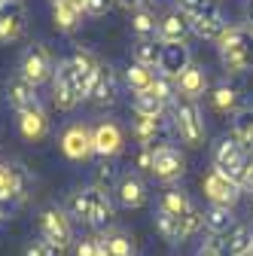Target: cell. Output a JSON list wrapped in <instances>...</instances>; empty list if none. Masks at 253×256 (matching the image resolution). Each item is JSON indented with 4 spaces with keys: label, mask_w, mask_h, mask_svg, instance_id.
Returning a JSON list of instances; mask_svg holds the SVG:
<instances>
[{
    "label": "cell",
    "mask_w": 253,
    "mask_h": 256,
    "mask_svg": "<svg viewBox=\"0 0 253 256\" xmlns=\"http://www.w3.org/2000/svg\"><path fill=\"white\" fill-rule=\"evenodd\" d=\"M68 216L86 222V226L101 229L113 216V202L101 186H82L68 196Z\"/></svg>",
    "instance_id": "cell-1"
},
{
    "label": "cell",
    "mask_w": 253,
    "mask_h": 256,
    "mask_svg": "<svg viewBox=\"0 0 253 256\" xmlns=\"http://www.w3.org/2000/svg\"><path fill=\"white\" fill-rule=\"evenodd\" d=\"M220 61L229 74H247L253 70V28L229 24L223 30V37L216 40Z\"/></svg>",
    "instance_id": "cell-2"
},
{
    "label": "cell",
    "mask_w": 253,
    "mask_h": 256,
    "mask_svg": "<svg viewBox=\"0 0 253 256\" xmlns=\"http://www.w3.org/2000/svg\"><path fill=\"white\" fill-rule=\"evenodd\" d=\"M171 113H174V132H177V138H180L189 150L204 146L208 128H204V119H202V110L196 107V101L177 98L174 107H171Z\"/></svg>",
    "instance_id": "cell-3"
},
{
    "label": "cell",
    "mask_w": 253,
    "mask_h": 256,
    "mask_svg": "<svg viewBox=\"0 0 253 256\" xmlns=\"http://www.w3.org/2000/svg\"><path fill=\"white\" fill-rule=\"evenodd\" d=\"M40 238L68 250L74 244V222L68 216V210H58V208H46L40 214Z\"/></svg>",
    "instance_id": "cell-4"
},
{
    "label": "cell",
    "mask_w": 253,
    "mask_h": 256,
    "mask_svg": "<svg viewBox=\"0 0 253 256\" xmlns=\"http://www.w3.org/2000/svg\"><path fill=\"white\" fill-rule=\"evenodd\" d=\"M18 70L28 82H34V86H43L55 76V58L46 46L34 43L24 55H22V64H18Z\"/></svg>",
    "instance_id": "cell-5"
},
{
    "label": "cell",
    "mask_w": 253,
    "mask_h": 256,
    "mask_svg": "<svg viewBox=\"0 0 253 256\" xmlns=\"http://www.w3.org/2000/svg\"><path fill=\"white\" fill-rule=\"evenodd\" d=\"M244 168H247V152L241 150V144L235 138H223L214 150V171L226 174L229 180H241Z\"/></svg>",
    "instance_id": "cell-6"
},
{
    "label": "cell",
    "mask_w": 253,
    "mask_h": 256,
    "mask_svg": "<svg viewBox=\"0 0 253 256\" xmlns=\"http://www.w3.org/2000/svg\"><path fill=\"white\" fill-rule=\"evenodd\" d=\"M186 174V156L177 146H152V177H159L162 183H174Z\"/></svg>",
    "instance_id": "cell-7"
},
{
    "label": "cell",
    "mask_w": 253,
    "mask_h": 256,
    "mask_svg": "<svg viewBox=\"0 0 253 256\" xmlns=\"http://www.w3.org/2000/svg\"><path fill=\"white\" fill-rule=\"evenodd\" d=\"M202 186H204V196L210 198V204L232 208V204L241 198V183H238V180H229L226 174H220V171H214V168L202 177Z\"/></svg>",
    "instance_id": "cell-8"
},
{
    "label": "cell",
    "mask_w": 253,
    "mask_h": 256,
    "mask_svg": "<svg viewBox=\"0 0 253 256\" xmlns=\"http://www.w3.org/2000/svg\"><path fill=\"white\" fill-rule=\"evenodd\" d=\"M52 98H55V107L61 113H68L74 110L80 101H82V94L70 76V68H68V61H58V68H55V76H52Z\"/></svg>",
    "instance_id": "cell-9"
},
{
    "label": "cell",
    "mask_w": 253,
    "mask_h": 256,
    "mask_svg": "<svg viewBox=\"0 0 253 256\" xmlns=\"http://www.w3.org/2000/svg\"><path fill=\"white\" fill-rule=\"evenodd\" d=\"M24 22H28V10L22 0H6L0 6V43H16L24 34Z\"/></svg>",
    "instance_id": "cell-10"
},
{
    "label": "cell",
    "mask_w": 253,
    "mask_h": 256,
    "mask_svg": "<svg viewBox=\"0 0 253 256\" xmlns=\"http://www.w3.org/2000/svg\"><path fill=\"white\" fill-rule=\"evenodd\" d=\"M122 144H125V138H122V128L116 122H101V125L92 128V146H94V152H98L101 158L119 156Z\"/></svg>",
    "instance_id": "cell-11"
},
{
    "label": "cell",
    "mask_w": 253,
    "mask_h": 256,
    "mask_svg": "<svg viewBox=\"0 0 253 256\" xmlns=\"http://www.w3.org/2000/svg\"><path fill=\"white\" fill-rule=\"evenodd\" d=\"M61 150H64V156L74 158V162L88 158L94 152V146H92V128H86V125L64 128V134H61Z\"/></svg>",
    "instance_id": "cell-12"
},
{
    "label": "cell",
    "mask_w": 253,
    "mask_h": 256,
    "mask_svg": "<svg viewBox=\"0 0 253 256\" xmlns=\"http://www.w3.org/2000/svg\"><path fill=\"white\" fill-rule=\"evenodd\" d=\"M68 61V68H70V76H74V82H76V88H80V94L86 98L88 94V86H92V80H94V74H98V58H94L92 52H82V49H76L70 58H64Z\"/></svg>",
    "instance_id": "cell-13"
},
{
    "label": "cell",
    "mask_w": 253,
    "mask_h": 256,
    "mask_svg": "<svg viewBox=\"0 0 253 256\" xmlns=\"http://www.w3.org/2000/svg\"><path fill=\"white\" fill-rule=\"evenodd\" d=\"M116 74H113V68L110 64H98V74H94V80H92V86H88V94L86 98H92L98 107H110V104H116Z\"/></svg>",
    "instance_id": "cell-14"
},
{
    "label": "cell",
    "mask_w": 253,
    "mask_h": 256,
    "mask_svg": "<svg viewBox=\"0 0 253 256\" xmlns=\"http://www.w3.org/2000/svg\"><path fill=\"white\" fill-rule=\"evenodd\" d=\"M226 28H229V24H226L223 12L216 10V4H214L210 10H204L198 18H189V30H192L196 37H202V40H220Z\"/></svg>",
    "instance_id": "cell-15"
},
{
    "label": "cell",
    "mask_w": 253,
    "mask_h": 256,
    "mask_svg": "<svg viewBox=\"0 0 253 256\" xmlns=\"http://www.w3.org/2000/svg\"><path fill=\"white\" fill-rule=\"evenodd\" d=\"M18 132H22L24 140H43L49 134V116H46V110L40 104L22 110L18 113Z\"/></svg>",
    "instance_id": "cell-16"
},
{
    "label": "cell",
    "mask_w": 253,
    "mask_h": 256,
    "mask_svg": "<svg viewBox=\"0 0 253 256\" xmlns=\"http://www.w3.org/2000/svg\"><path fill=\"white\" fill-rule=\"evenodd\" d=\"M6 101H10V107H12L16 113H22V110H28V107L40 104V98H37V86L28 82L22 74L12 76V80H6Z\"/></svg>",
    "instance_id": "cell-17"
},
{
    "label": "cell",
    "mask_w": 253,
    "mask_h": 256,
    "mask_svg": "<svg viewBox=\"0 0 253 256\" xmlns=\"http://www.w3.org/2000/svg\"><path fill=\"white\" fill-rule=\"evenodd\" d=\"M189 64H192V55H189V46L186 43H171L162 49V64H159V74L168 76V80H177Z\"/></svg>",
    "instance_id": "cell-18"
},
{
    "label": "cell",
    "mask_w": 253,
    "mask_h": 256,
    "mask_svg": "<svg viewBox=\"0 0 253 256\" xmlns=\"http://www.w3.org/2000/svg\"><path fill=\"white\" fill-rule=\"evenodd\" d=\"M116 198H119L122 208L138 210V208L146 204L150 196H146V186H144V180H140L138 174H125V177L119 180V186H116Z\"/></svg>",
    "instance_id": "cell-19"
},
{
    "label": "cell",
    "mask_w": 253,
    "mask_h": 256,
    "mask_svg": "<svg viewBox=\"0 0 253 256\" xmlns=\"http://www.w3.org/2000/svg\"><path fill=\"white\" fill-rule=\"evenodd\" d=\"M189 37V18L177 10V12H168L165 18H159V34H156V40H159L162 46H171V43H186Z\"/></svg>",
    "instance_id": "cell-20"
},
{
    "label": "cell",
    "mask_w": 253,
    "mask_h": 256,
    "mask_svg": "<svg viewBox=\"0 0 253 256\" xmlns=\"http://www.w3.org/2000/svg\"><path fill=\"white\" fill-rule=\"evenodd\" d=\"M174 82H177V94H183V98H189V101H196L198 94H204V88H208V74H204L202 64L192 61Z\"/></svg>",
    "instance_id": "cell-21"
},
{
    "label": "cell",
    "mask_w": 253,
    "mask_h": 256,
    "mask_svg": "<svg viewBox=\"0 0 253 256\" xmlns=\"http://www.w3.org/2000/svg\"><path fill=\"white\" fill-rule=\"evenodd\" d=\"M24 198V174L16 165H0V202Z\"/></svg>",
    "instance_id": "cell-22"
},
{
    "label": "cell",
    "mask_w": 253,
    "mask_h": 256,
    "mask_svg": "<svg viewBox=\"0 0 253 256\" xmlns=\"http://www.w3.org/2000/svg\"><path fill=\"white\" fill-rule=\"evenodd\" d=\"M223 244V256H247L253 247V229L250 226H232L226 238H220Z\"/></svg>",
    "instance_id": "cell-23"
},
{
    "label": "cell",
    "mask_w": 253,
    "mask_h": 256,
    "mask_svg": "<svg viewBox=\"0 0 253 256\" xmlns=\"http://www.w3.org/2000/svg\"><path fill=\"white\" fill-rule=\"evenodd\" d=\"M156 80H159V70H152V68H144V64H132L128 70H125V82H128V88L138 94H152V86Z\"/></svg>",
    "instance_id": "cell-24"
},
{
    "label": "cell",
    "mask_w": 253,
    "mask_h": 256,
    "mask_svg": "<svg viewBox=\"0 0 253 256\" xmlns=\"http://www.w3.org/2000/svg\"><path fill=\"white\" fill-rule=\"evenodd\" d=\"M238 104H241V92H238V86L220 82V86L210 92V107H214L216 113H238Z\"/></svg>",
    "instance_id": "cell-25"
},
{
    "label": "cell",
    "mask_w": 253,
    "mask_h": 256,
    "mask_svg": "<svg viewBox=\"0 0 253 256\" xmlns=\"http://www.w3.org/2000/svg\"><path fill=\"white\" fill-rule=\"evenodd\" d=\"M232 138L241 144L244 152L253 150V107H241L232 119Z\"/></svg>",
    "instance_id": "cell-26"
},
{
    "label": "cell",
    "mask_w": 253,
    "mask_h": 256,
    "mask_svg": "<svg viewBox=\"0 0 253 256\" xmlns=\"http://www.w3.org/2000/svg\"><path fill=\"white\" fill-rule=\"evenodd\" d=\"M98 241H101V256H138L134 241L125 232H107Z\"/></svg>",
    "instance_id": "cell-27"
},
{
    "label": "cell",
    "mask_w": 253,
    "mask_h": 256,
    "mask_svg": "<svg viewBox=\"0 0 253 256\" xmlns=\"http://www.w3.org/2000/svg\"><path fill=\"white\" fill-rule=\"evenodd\" d=\"M232 222H235V216H232V208H223V204H210L208 210H204V229L210 232V235H226L229 229H232Z\"/></svg>",
    "instance_id": "cell-28"
},
{
    "label": "cell",
    "mask_w": 253,
    "mask_h": 256,
    "mask_svg": "<svg viewBox=\"0 0 253 256\" xmlns=\"http://www.w3.org/2000/svg\"><path fill=\"white\" fill-rule=\"evenodd\" d=\"M52 18H55L58 30L70 34V30H76L80 22H82V10L76 4H70V0H64V4H52Z\"/></svg>",
    "instance_id": "cell-29"
},
{
    "label": "cell",
    "mask_w": 253,
    "mask_h": 256,
    "mask_svg": "<svg viewBox=\"0 0 253 256\" xmlns=\"http://www.w3.org/2000/svg\"><path fill=\"white\" fill-rule=\"evenodd\" d=\"M159 210L168 214V216H186L189 210H196L192 202H189V196L183 189H165V196L159 202Z\"/></svg>",
    "instance_id": "cell-30"
},
{
    "label": "cell",
    "mask_w": 253,
    "mask_h": 256,
    "mask_svg": "<svg viewBox=\"0 0 253 256\" xmlns=\"http://www.w3.org/2000/svg\"><path fill=\"white\" fill-rule=\"evenodd\" d=\"M162 43L159 40H138L134 43V64H144V68H152V70H159V64H162Z\"/></svg>",
    "instance_id": "cell-31"
},
{
    "label": "cell",
    "mask_w": 253,
    "mask_h": 256,
    "mask_svg": "<svg viewBox=\"0 0 253 256\" xmlns=\"http://www.w3.org/2000/svg\"><path fill=\"white\" fill-rule=\"evenodd\" d=\"M132 30L138 34V40H156V34H159V22H156V16L150 10H134L132 12Z\"/></svg>",
    "instance_id": "cell-32"
},
{
    "label": "cell",
    "mask_w": 253,
    "mask_h": 256,
    "mask_svg": "<svg viewBox=\"0 0 253 256\" xmlns=\"http://www.w3.org/2000/svg\"><path fill=\"white\" fill-rule=\"evenodd\" d=\"M165 107L168 104H162L159 98H152V94H140V98H134V104H132V110H134L138 119H162Z\"/></svg>",
    "instance_id": "cell-33"
},
{
    "label": "cell",
    "mask_w": 253,
    "mask_h": 256,
    "mask_svg": "<svg viewBox=\"0 0 253 256\" xmlns=\"http://www.w3.org/2000/svg\"><path fill=\"white\" fill-rule=\"evenodd\" d=\"M162 128H165V119H138V122H134V138H138L144 146H150L156 138L162 134Z\"/></svg>",
    "instance_id": "cell-34"
},
{
    "label": "cell",
    "mask_w": 253,
    "mask_h": 256,
    "mask_svg": "<svg viewBox=\"0 0 253 256\" xmlns=\"http://www.w3.org/2000/svg\"><path fill=\"white\" fill-rule=\"evenodd\" d=\"M156 229H159L162 238H168L171 244H177L180 241V216H168V214L159 210V216H156Z\"/></svg>",
    "instance_id": "cell-35"
},
{
    "label": "cell",
    "mask_w": 253,
    "mask_h": 256,
    "mask_svg": "<svg viewBox=\"0 0 253 256\" xmlns=\"http://www.w3.org/2000/svg\"><path fill=\"white\" fill-rule=\"evenodd\" d=\"M202 229H204V214L202 210H189L186 216H180V241L198 235Z\"/></svg>",
    "instance_id": "cell-36"
},
{
    "label": "cell",
    "mask_w": 253,
    "mask_h": 256,
    "mask_svg": "<svg viewBox=\"0 0 253 256\" xmlns=\"http://www.w3.org/2000/svg\"><path fill=\"white\" fill-rule=\"evenodd\" d=\"M174 94H177V82L159 74V80H156V86H152V98H159L162 104H171Z\"/></svg>",
    "instance_id": "cell-37"
},
{
    "label": "cell",
    "mask_w": 253,
    "mask_h": 256,
    "mask_svg": "<svg viewBox=\"0 0 253 256\" xmlns=\"http://www.w3.org/2000/svg\"><path fill=\"white\" fill-rule=\"evenodd\" d=\"M177 6H180V12H183L186 18H198L204 10L214 6V0H177Z\"/></svg>",
    "instance_id": "cell-38"
},
{
    "label": "cell",
    "mask_w": 253,
    "mask_h": 256,
    "mask_svg": "<svg viewBox=\"0 0 253 256\" xmlns=\"http://www.w3.org/2000/svg\"><path fill=\"white\" fill-rule=\"evenodd\" d=\"M24 256H64V250L61 247H55V244H49V241H30L28 244V250H24Z\"/></svg>",
    "instance_id": "cell-39"
},
{
    "label": "cell",
    "mask_w": 253,
    "mask_h": 256,
    "mask_svg": "<svg viewBox=\"0 0 253 256\" xmlns=\"http://www.w3.org/2000/svg\"><path fill=\"white\" fill-rule=\"evenodd\" d=\"M74 256H101V241L94 235L74 241Z\"/></svg>",
    "instance_id": "cell-40"
},
{
    "label": "cell",
    "mask_w": 253,
    "mask_h": 256,
    "mask_svg": "<svg viewBox=\"0 0 253 256\" xmlns=\"http://www.w3.org/2000/svg\"><path fill=\"white\" fill-rule=\"evenodd\" d=\"M110 10H113V0H82V16L98 18V16H107Z\"/></svg>",
    "instance_id": "cell-41"
},
{
    "label": "cell",
    "mask_w": 253,
    "mask_h": 256,
    "mask_svg": "<svg viewBox=\"0 0 253 256\" xmlns=\"http://www.w3.org/2000/svg\"><path fill=\"white\" fill-rule=\"evenodd\" d=\"M196 256H223V244H220V238L216 235H210V238H204L202 241V247H198V253Z\"/></svg>",
    "instance_id": "cell-42"
},
{
    "label": "cell",
    "mask_w": 253,
    "mask_h": 256,
    "mask_svg": "<svg viewBox=\"0 0 253 256\" xmlns=\"http://www.w3.org/2000/svg\"><path fill=\"white\" fill-rule=\"evenodd\" d=\"M138 168L146 171V174H152V146H144V150H140V156H138Z\"/></svg>",
    "instance_id": "cell-43"
},
{
    "label": "cell",
    "mask_w": 253,
    "mask_h": 256,
    "mask_svg": "<svg viewBox=\"0 0 253 256\" xmlns=\"http://www.w3.org/2000/svg\"><path fill=\"white\" fill-rule=\"evenodd\" d=\"M247 192H253V162H247V168H244V174H241V180H238Z\"/></svg>",
    "instance_id": "cell-44"
},
{
    "label": "cell",
    "mask_w": 253,
    "mask_h": 256,
    "mask_svg": "<svg viewBox=\"0 0 253 256\" xmlns=\"http://www.w3.org/2000/svg\"><path fill=\"white\" fill-rule=\"evenodd\" d=\"M113 6H119V10H125V12H134V10H140V4H138V0H113Z\"/></svg>",
    "instance_id": "cell-45"
},
{
    "label": "cell",
    "mask_w": 253,
    "mask_h": 256,
    "mask_svg": "<svg viewBox=\"0 0 253 256\" xmlns=\"http://www.w3.org/2000/svg\"><path fill=\"white\" fill-rule=\"evenodd\" d=\"M244 12H247V22H250V28H253V0H247V6H244Z\"/></svg>",
    "instance_id": "cell-46"
},
{
    "label": "cell",
    "mask_w": 253,
    "mask_h": 256,
    "mask_svg": "<svg viewBox=\"0 0 253 256\" xmlns=\"http://www.w3.org/2000/svg\"><path fill=\"white\" fill-rule=\"evenodd\" d=\"M10 208H12V202H0V220L6 216V210H10Z\"/></svg>",
    "instance_id": "cell-47"
},
{
    "label": "cell",
    "mask_w": 253,
    "mask_h": 256,
    "mask_svg": "<svg viewBox=\"0 0 253 256\" xmlns=\"http://www.w3.org/2000/svg\"><path fill=\"white\" fill-rule=\"evenodd\" d=\"M52 4H64V0H52ZM70 4H76V6L82 10V0H70Z\"/></svg>",
    "instance_id": "cell-48"
},
{
    "label": "cell",
    "mask_w": 253,
    "mask_h": 256,
    "mask_svg": "<svg viewBox=\"0 0 253 256\" xmlns=\"http://www.w3.org/2000/svg\"><path fill=\"white\" fill-rule=\"evenodd\" d=\"M250 216H253V202H250Z\"/></svg>",
    "instance_id": "cell-49"
},
{
    "label": "cell",
    "mask_w": 253,
    "mask_h": 256,
    "mask_svg": "<svg viewBox=\"0 0 253 256\" xmlns=\"http://www.w3.org/2000/svg\"><path fill=\"white\" fill-rule=\"evenodd\" d=\"M138 4H150V0H138Z\"/></svg>",
    "instance_id": "cell-50"
},
{
    "label": "cell",
    "mask_w": 253,
    "mask_h": 256,
    "mask_svg": "<svg viewBox=\"0 0 253 256\" xmlns=\"http://www.w3.org/2000/svg\"><path fill=\"white\" fill-rule=\"evenodd\" d=\"M247 256H253V247H250V253H247Z\"/></svg>",
    "instance_id": "cell-51"
},
{
    "label": "cell",
    "mask_w": 253,
    "mask_h": 256,
    "mask_svg": "<svg viewBox=\"0 0 253 256\" xmlns=\"http://www.w3.org/2000/svg\"><path fill=\"white\" fill-rule=\"evenodd\" d=\"M4 4H6V0H0V6H4Z\"/></svg>",
    "instance_id": "cell-52"
}]
</instances>
